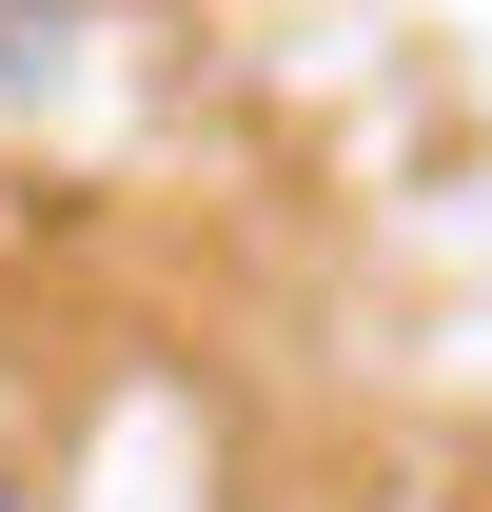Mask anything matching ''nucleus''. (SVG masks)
<instances>
[{
    "instance_id": "nucleus-1",
    "label": "nucleus",
    "mask_w": 492,
    "mask_h": 512,
    "mask_svg": "<svg viewBox=\"0 0 492 512\" xmlns=\"http://www.w3.org/2000/svg\"><path fill=\"white\" fill-rule=\"evenodd\" d=\"M60 40H79V0H0V99H20V79H60Z\"/></svg>"
},
{
    "instance_id": "nucleus-2",
    "label": "nucleus",
    "mask_w": 492,
    "mask_h": 512,
    "mask_svg": "<svg viewBox=\"0 0 492 512\" xmlns=\"http://www.w3.org/2000/svg\"><path fill=\"white\" fill-rule=\"evenodd\" d=\"M0 512H40V493H20V473H0Z\"/></svg>"
}]
</instances>
